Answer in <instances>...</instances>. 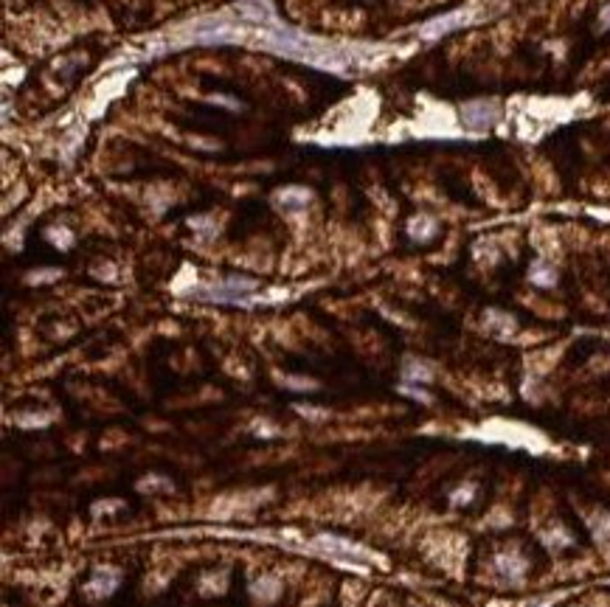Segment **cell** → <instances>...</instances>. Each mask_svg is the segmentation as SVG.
Masks as SVG:
<instances>
[{"label": "cell", "instance_id": "cell-1", "mask_svg": "<svg viewBox=\"0 0 610 607\" xmlns=\"http://www.w3.org/2000/svg\"><path fill=\"white\" fill-rule=\"evenodd\" d=\"M475 20H478V17H475V9H473V6H464V9L447 11L442 17H433V20H428L425 26H419V37L428 40V43H433V40H439L444 34H453V31H458V28L475 23Z\"/></svg>", "mask_w": 610, "mask_h": 607}, {"label": "cell", "instance_id": "cell-2", "mask_svg": "<svg viewBox=\"0 0 610 607\" xmlns=\"http://www.w3.org/2000/svg\"><path fill=\"white\" fill-rule=\"evenodd\" d=\"M500 107L493 102V99H475V102H467L461 107V124L467 130H475V132H484L487 127H493L498 121Z\"/></svg>", "mask_w": 610, "mask_h": 607}, {"label": "cell", "instance_id": "cell-3", "mask_svg": "<svg viewBox=\"0 0 610 607\" xmlns=\"http://www.w3.org/2000/svg\"><path fill=\"white\" fill-rule=\"evenodd\" d=\"M273 200H276L278 209H284V211H301V209L310 206L312 191L304 189V186H287V189H278L276 194H273Z\"/></svg>", "mask_w": 610, "mask_h": 607}, {"label": "cell", "instance_id": "cell-4", "mask_svg": "<svg viewBox=\"0 0 610 607\" xmlns=\"http://www.w3.org/2000/svg\"><path fill=\"white\" fill-rule=\"evenodd\" d=\"M118 582H121V574H118L115 568H96V571H93V579L88 582L85 591H88L90 596H96V599H99V596H110L112 591L118 588Z\"/></svg>", "mask_w": 610, "mask_h": 607}, {"label": "cell", "instance_id": "cell-5", "mask_svg": "<svg viewBox=\"0 0 610 607\" xmlns=\"http://www.w3.org/2000/svg\"><path fill=\"white\" fill-rule=\"evenodd\" d=\"M236 11L253 23H276V11H273L270 0H239Z\"/></svg>", "mask_w": 610, "mask_h": 607}, {"label": "cell", "instance_id": "cell-6", "mask_svg": "<svg viewBox=\"0 0 610 607\" xmlns=\"http://www.w3.org/2000/svg\"><path fill=\"white\" fill-rule=\"evenodd\" d=\"M402 377H405V383H431L433 380V369L428 363H422V360H405Z\"/></svg>", "mask_w": 610, "mask_h": 607}, {"label": "cell", "instance_id": "cell-7", "mask_svg": "<svg viewBox=\"0 0 610 607\" xmlns=\"http://www.w3.org/2000/svg\"><path fill=\"white\" fill-rule=\"evenodd\" d=\"M498 571L509 579V582H520L523 571H526V562L515 554H500L498 556Z\"/></svg>", "mask_w": 610, "mask_h": 607}, {"label": "cell", "instance_id": "cell-8", "mask_svg": "<svg viewBox=\"0 0 610 607\" xmlns=\"http://www.w3.org/2000/svg\"><path fill=\"white\" fill-rule=\"evenodd\" d=\"M408 233L414 239H431L436 233V222L431 220V217H416V220H411V225H408Z\"/></svg>", "mask_w": 610, "mask_h": 607}, {"label": "cell", "instance_id": "cell-9", "mask_svg": "<svg viewBox=\"0 0 610 607\" xmlns=\"http://www.w3.org/2000/svg\"><path fill=\"white\" fill-rule=\"evenodd\" d=\"M529 278L535 281V284H540V287H552L557 281V273L546 265V262H537L535 268H532V273H529Z\"/></svg>", "mask_w": 610, "mask_h": 607}, {"label": "cell", "instance_id": "cell-10", "mask_svg": "<svg viewBox=\"0 0 610 607\" xmlns=\"http://www.w3.org/2000/svg\"><path fill=\"white\" fill-rule=\"evenodd\" d=\"M281 383H284V388H293V391H315L318 388L312 380H301V377H284Z\"/></svg>", "mask_w": 610, "mask_h": 607}, {"label": "cell", "instance_id": "cell-11", "mask_svg": "<svg viewBox=\"0 0 610 607\" xmlns=\"http://www.w3.org/2000/svg\"><path fill=\"white\" fill-rule=\"evenodd\" d=\"M158 487L172 490V484H169V481H161V478H147V481H141V484H138V490H141V492H152V490H158Z\"/></svg>", "mask_w": 610, "mask_h": 607}, {"label": "cell", "instance_id": "cell-12", "mask_svg": "<svg viewBox=\"0 0 610 607\" xmlns=\"http://www.w3.org/2000/svg\"><path fill=\"white\" fill-rule=\"evenodd\" d=\"M399 391H402V394H411V396H414V399H422V402H431V396H428V394H425V391H419V388L402 386V388H399Z\"/></svg>", "mask_w": 610, "mask_h": 607}, {"label": "cell", "instance_id": "cell-13", "mask_svg": "<svg viewBox=\"0 0 610 607\" xmlns=\"http://www.w3.org/2000/svg\"><path fill=\"white\" fill-rule=\"evenodd\" d=\"M599 26H602V28H610V6L602 9V14H599Z\"/></svg>", "mask_w": 610, "mask_h": 607}, {"label": "cell", "instance_id": "cell-14", "mask_svg": "<svg viewBox=\"0 0 610 607\" xmlns=\"http://www.w3.org/2000/svg\"><path fill=\"white\" fill-rule=\"evenodd\" d=\"M56 276H59L56 270H46L43 276H28V281H43V278H56Z\"/></svg>", "mask_w": 610, "mask_h": 607}, {"label": "cell", "instance_id": "cell-15", "mask_svg": "<svg viewBox=\"0 0 610 607\" xmlns=\"http://www.w3.org/2000/svg\"><path fill=\"white\" fill-rule=\"evenodd\" d=\"M554 605V599H540V602H529L526 607H552Z\"/></svg>", "mask_w": 610, "mask_h": 607}, {"label": "cell", "instance_id": "cell-16", "mask_svg": "<svg viewBox=\"0 0 610 607\" xmlns=\"http://www.w3.org/2000/svg\"><path fill=\"white\" fill-rule=\"evenodd\" d=\"M608 585H610V579H608Z\"/></svg>", "mask_w": 610, "mask_h": 607}]
</instances>
